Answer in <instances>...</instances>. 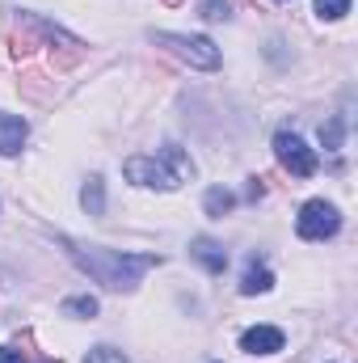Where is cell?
Segmentation results:
<instances>
[{
    "mask_svg": "<svg viewBox=\"0 0 358 363\" xmlns=\"http://www.w3.org/2000/svg\"><path fill=\"white\" fill-rule=\"evenodd\" d=\"M72 262L81 271H89L97 283H105L110 291H135L139 279L152 271L161 258L156 254H114V250H101V245H81V241H64Z\"/></svg>",
    "mask_w": 358,
    "mask_h": 363,
    "instance_id": "obj_1",
    "label": "cell"
},
{
    "mask_svg": "<svg viewBox=\"0 0 358 363\" xmlns=\"http://www.w3.org/2000/svg\"><path fill=\"white\" fill-rule=\"evenodd\" d=\"M122 174L135 186H152V190H178L185 178H194V161L181 152L178 144H165L161 157H131L122 165Z\"/></svg>",
    "mask_w": 358,
    "mask_h": 363,
    "instance_id": "obj_2",
    "label": "cell"
},
{
    "mask_svg": "<svg viewBox=\"0 0 358 363\" xmlns=\"http://www.w3.org/2000/svg\"><path fill=\"white\" fill-rule=\"evenodd\" d=\"M156 47H169L190 68H202V72L219 68V47L211 38H198V34H156Z\"/></svg>",
    "mask_w": 358,
    "mask_h": 363,
    "instance_id": "obj_3",
    "label": "cell"
},
{
    "mask_svg": "<svg viewBox=\"0 0 358 363\" xmlns=\"http://www.w3.org/2000/svg\"><path fill=\"white\" fill-rule=\"evenodd\" d=\"M274 157H278V165H282L291 178H312V174H316V152H312L295 131H287V127L274 135Z\"/></svg>",
    "mask_w": 358,
    "mask_h": 363,
    "instance_id": "obj_4",
    "label": "cell"
},
{
    "mask_svg": "<svg viewBox=\"0 0 358 363\" xmlns=\"http://www.w3.org/2000/svg\"><path fill=\"white\" fill-rule=\"evenodd\" d=\"M295 228H299V237H304V241H325V237H333V233L342 228V216H337V207H333V203L312 199V203H304V211H299Z\"/></svg>",
    "mask_w": 358,
    "mask_h": 363,
    "instance_id": "obj_5",
    "label": "cell"
},
{
    "mask_svg": "<svg viewBox=\"0 0 358 363\" xmlns=\"http://www.w3.org/2000/svg\"><path fill=\"white\" fill-rule=\"evenodd\" d=\"M241 347H245L249 355H274V351H282V330H274V325H253V330H245Z\"/></svg>",
    "mask_w": 358,
    "mask_h": 363,
    "instance_id": "obj_6",
    "label": "cell"
},
{
    "mask_svg": "<svg viewBox=\"0 0 358 363\" xmlns=\"http://www.w3.org/2000/svg\"><path fill=\"white\" fill-rule=\"evenodd\" d=\"M25 118H17V114H0V157H17L21 152V144H25Z\"/></svg>",
    "mask_w": 358,
    "mask_h": 363,
    "instance_id": "obj_7",
    "label": "cell"
},
{
    "mask_svg": "<svg viewBox=\"0 0 358 363\" xmlns=\"http://www.w3.org/2000/svg\"><path fill=\"white\" fill-rule=\"evenodd\" d=\"M190 258H194V262H202L211 274H224V267H228L224 245H219V241H211V237H198V241L190 245Z\"/></svg>",
    "mask_w": 358,
    "mask_h": 363,
    "instance_id": "obj_8",
    "label": "cell"
},
{
    "mask_svg": "<svg viewBox=\"0 0 358 363\" xmlns=\"http://www.w3.org/2000/svg\"><path fill=\"white\" fill-rule=\"evenodd\" d=\"M202 207H207V216L224 220V216L236 207V194H232V190H224V186H211V190H207V199H202Z\"/></svg>",
    "mask_w": 358,
    "mask_h": 363,
    "instance_id": "obj_9",
    "label": "cell"
},
{
    "mask_svg": "<svg viewBox=\"0 0 358 363\" xmlns=\"http://www.w3.org/2000/svg\"><path fill=\"white\" fill-rule=\"evenodd\" d=\"M38 47H42V43H38L34 30H17V34H8V55H13V60H30Z\"/></svg>",
    "mask_w": 358,
    "mask_h": 363,
    "instance_id": "obj_10",
    "label": "cell"
},
{
    "mask_svg": "<svg viewBox=\"0 0 358 363\" xmlns=\"http://www.w3.org/2000/svg\"><path fill=\"white\" fill-rule=\"evenodd\" d=\"M270 287H274V274H270L266 267H249L245 279H241V291H245V296H262Z\"/></svg>",
    "mask_w": 358,
    "mask_h": 363,
    "instance_id": "obj_11",
    "label": "cell"
},
{
    "mask_svg": "<svg viewBox=\"0 0 358 363\" xmlns=\"http://www.w3.org/2000/svg\"><path fill=\"white\" fill-rule=\"evenodd\" d=\"M81 203H85V211H89V216H101V211H105V186H101V178H89V182H85V190H81Z\"/></svg>",
    "mask_w": 358,
    "mask_h": 363,
    "instance_id": "obj_12",
    "label": "cell"
},
{
    "mask_svg": "<svg viewBox=\"0 0 358 363\" xmlns=\"http://www.w3.org/2000/svg\"><path fill=\"white\" fill-rule=\"evenodd\" d=\"M64 313L93 321V317H97V296H68V300H64Z\"/></svg>",
    "mask_w": 358,
    "mask_h": 363,
    "instance_id": "obj_13",
    "label": "cell"
},
{
    "mask_svg": "<svg viewBox=\"0 0 358 363\" xmlns=\"http://www.w3.org/2000/svg\"><path fill=\"white\" fill-rule=\"evenodd\" d=\"M342 131H346V118H342V114H333V118L321 127V140H325V148H329V152H337V148H342Z\"/></svg>",
    "mask_w": 358,
    "mask_h": 363,
    "instance_id": "obj_14",
    "label": "cell"
},
{
    "mask_svg": "<svg viewBox=\"0 0 358 363\" xmlns=\"http://www.w3.org/2000/svg\"><path fill=\"white\" fill-rule=\"evenodd\" d=\"M198 17H202V21H228V17H232V4H228V0H202V4H198Z\"/></svg>",
    "mask_w": 358,
    "mask_h": 363,
    "instance_id": "obj_15",
    "label": "cell"
},
{
    "mask_svg": "<svg viewBox=\"0 0 358 363\" xmlns=\"http://www.w3.org/2000/svg\"><path fill=\"white\" fill-rule=\"evenodd\" d=\"M316 13H321L325 21H337V17L350 13V0H316Z\"/></svg>",
    "mask_w": 358,
    "mask_h": 363,
    "instance_id": "obj_16",
    "label": "cell"
},
{
    "mask_svg": "<svg viewBox=\"0 0 358 363\" xmlns=\"http://www.w3.org/2000/svg\"><path fill=\"white\" fill-rule=\"evenodd\" d=\"M85 363H127V355H122V351H114V347H93Z\"/></svg>",
    "mask_w": 358,
    "mask_h": 363,
    "instance_id": "obj_17",
    "label": "cell"
},
{
    "mask_svg": "<svg viewBox=\"0 0 358 363\" xmlns=\"http://www.w3.org/2000/svg\"><path fill=\"white\" fill-rule=\"evenodd\" d=\"M42 81H47L42 72H25V77H21V89L30 93V97H47V89H42Z\"/></svg>",
    "mask_w": 358,
    "mask_h": 363,
    "instance_id": "obj_18",
    "label": "cell"
},
{
    "mask_svg": "<svg viewBox=\"0 0 358 363\" xmlns=\"http://www.w3.org/2000/svg\"><path fill=\"white\" fill-rule=\"evenodd\" d=\"M0 363H25V355L17 347H0Z\"/></svg>",
    "mask_w": 358,
    "mask_h": 363,
    "instance_id": "obj_19",
    "label": "cell"
},
{
    "mask_svg": "<svg viewBox=\"0 0 358 363\" xmlns=\"http://www.w3.org/2000/svg\"><path fill=\"white\" fill-rule=\"evenodd\" d=\"M266 194V186H262V178H249V199H262Z\"/></svg>",
    "mask_w": 358,
    "mask_h": 363,
    "instance_id": "obj_20",
    "label": "cell"
},
{
    "mask_svg": "<svg viewBox=\"0 0 358 363\" xmlns=\"http://www.w3.org/2000/svg\"><path fill=\"white\" fill-rule=\"evenodd\" d=\"M245 4H253V0H245Z\"/></svg>",
    "mask_w": 358,
    "mask_h": 363,
    "instance_id": "obj_21",
    "label": "cell"
},
{
    "mask_svg": "<svg viewBox=\"0 0 358 363\" xmlns=\"http://www.w3.org/2000/svg\"><path fill=\"white\" fill-rule=\"evenodd\" d=\"M47 363H51V359H47Z\"/></svg>",
    "mask_w": 358,
    "mask_h": 363,
    "instance_id": "obj_22",
    "label": "cell"
}]
</instances>
